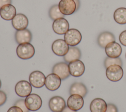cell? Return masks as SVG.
<instances>
[{
    "mask_svg": "<svg viewBox=\"0 0 126 112\" xmlns=\"http://www.w3.org/2000/svg\"><path fill=\"white\" fill-rule=\"evenodd\" d=\"M18 56L22 59H29L35 54L34 47L30 43H24L19 44L16 48Z\"/></svg>",
    "mask_w": 126,
    "mask_h": 112,
    "instance_id": "6da1fadb",
    "label": "cell"
},
{
    "mask_svg": "<svg viewBox=\"0 0 126 112\" xmlns=\"http://www.w3.org/2000/svg\"><path fill=\"white\" fill-rule=\"evenodd\" d=\"M123 75V69L122 66L119 65H112L106 68V75L107 79L110 81L118 82L122 78Z\"/></svg>",
    "mask_w": 126,
    "mask_h": 112,
    "instance_id": "7a4b0ae2",
    "label": "cell"
},
{
    "mask_svg": "<svg viewBox=\"0 0 126 112\" xmlns=\"http://www.w3.org/2000/svg\"><path fill=\"white\" fill-rule=\"evenodd\" d=\"M64 39L68 45L73 47L80 43L82 40V35L78 29L71 28L64 34Z\"/></svg>",
    "mask_w": 126,
    "mask_h": 112,
    "instance_id": "3957f363",
    "label": "cell"
},
{
    "mask_svg": "<svg viewBox=\"0 0 126 112\" xmlns=\"http://www.w3.org/2000/svg\"><path fill=\"white\" fill-rule=\"evenodd\" d=\"M27 109L31 111H36L42 106V101L41 97L37 94L32 93L28 96L25 100Z\"/></svg>",
    "mask_w": 126,
    "mask_h": 112,
    "instance_id": "277c9868",
    "label": "cell"
},
{
    "mask_svg": "<svg viewBox=\"0 0 126 112\" xmlns=\"http://www.w3.org/2000/svg\"><path fill=\"white\" fill-rule=\"evenodd\" d=\"M69 45L64 40L57 39L53 42L52 45V50L53 53L58 56H64L68 51Z\"/></svg>",
    "mask_w": 126,
    "mask_h": 112,
    "instance_id": "5b68a950",
    "label": "cell"
},
{
    "mask_svg": "<svg viewBox=\"0 0 126 112\" xmlns=\"http://www.w3.org/2000/svg\"><path fill=\"white\" fill-rule=\"evenodd\" d=\"M46 78L44 74L40 71L32 72L29 76V81L32 86L39 88L45 85Z\"/></svg>",
    "mask_w": 126,
    "mask_h": 112,
    "instance_id": "8992f818",
    "label": "cell"
},
{
    "mask_svg": "<svg viewBox=\"0 0 126 112\" xmlns=\"http://www.w3.org/2000/svg\"><path fill=\"white\" fill-rule=\"evenodd\" d=\"M32 91V85L27 81H20L16 84L15 86V91L16 94L21 97H27L31 94Z\"/></svg>",
    "mask_w": 126,
    "mask_h": 112,
    "instance_id": "52a82bcc",
    "label": "cell"
},
{
    "mask_svg": "<svg viewBox=\"0 0 126 112\" xmlns=\"http://www.w3.org/2000/svg\"><path fill=\"white\" fill-rule=\"evenodd\" d=\"M68 67L70 75L75 77L81 76L84 74L85 70L84 63L79 59L69 62Z\"/></svg>",
    "mask_w": 126,
    "mask_h": 112,
    "instance_id": "ba28073f",
    "label": "cell"
},
{
    "mask_svg": "<svg viewBox=\"0 0 126 112\" xmlns=\"http://www.w3.org/2000/svg\"><path fill=\"white\" fill-rule=\"evenodd\" d=\"M68 22L64 18H58L54 21L52 25L53 31L59 35L64 34L69 29Z\"/></svg>",
    "mask_w": 126,
    "mask_h": 112,
    "instance_id": "9c48e42d",
    "label": "cell"
},
{
    "mask_svg": "<svg viewBox=\"0 0 126 112\" xmlns=\"http://www.w3.org/2000/svg\"><path fill=\"white\" fill-rule=\"evenodd\" d=\"M59 7L64 15H70L76 11V4L74 0H61Z\"/></svg>",
    "mask_w": 126,
    "mask_h": 112,
    "instance_id": "30bf717a",
    "label": "cell"
},
{
    "mask_svg": "<svg viewBox=\"0 0 126 112\" xmlns=\"http://www.w3.org/2000/svg\"><path fill=\"white\" fill-rule=\"evenodd\" d=\"M52 73L57 75L62 80L66 79L70 75L68 64L64 62L56 63L52 68Z\"/></svg>",
    "mask_w": 126,
    "mask_h": 112,
    "instance_id": "8fae6325",
    "label": "cell"
},
{
    "mask_svg": "<svg viewBox=\"0 0 126 112\" xmlns=\"http://www.w3.org/2000/svg\"><path fill=\"white\" fill-rule=\"evenodd\" d=\"M65 107V100L61 96H53L49 101V109L53 112H61Z\"/></svg>",
    "mask_w": 126,
    "mask_h": 112,
    "instance_id": "7c38bea8",
    "label": "cell"
},
{
    "mask_svg": "<svg viewBox=\"0 0 126 112\" xmlns=\"http://www.w3.org/2000/svg\"><path fill=\"white\" fill-rule=\"evenodd\" d=\"M83 97L78 94H72L67 101V107L73 111H78L84 106Z\"/></svg>",
    "mask_w": 126,
    "mask_h": 112,
    "instance_id": "4fadbf2b",
    "label": "cell"
},
{
    "mask_svg": "<svg viewBox=\"0 0 126 112\" xmlns=\"http://www.w3.org/2000/svg\"><path fill=\"white\" fill-rule=\"evenodd\" d=\"M13 28L17 30L26 29L29 25V20L26 15L22 13L17 14L12 20Z\"/></svg>",
    "mask_w": 126,
    "mask_h": 112,
    "instance_id": "5bb4252c",
    "label": "cell"
},
{
    "mask_svg": "<svg viewBox=\"0 0 126 112\" xmlns=\"http://www.w3.org/2000/svg\"><path fill=\"white\" fill-rule=\"evenodd\" d=\"M61 79L56 74L51 73L46 77L45 85L48 90L55 91L58 89L61 84Z\"/></svg>",
    "mask_w": 126,
    "mask_h": 112,
    "instance_id": "9a60e30c",
    "label": "cell"
},
{
    "mask_svg": "<svg viewBox=\"0 0 126 112\" xmlns=\"http://www.w3.org/2000/svg\"><path fill=\"white\" fill-rule=\"evenodd\" d=\"M105 51L108 57L117 58L119 57L121 55L122 49L119 43L113 41L107 45L105 48Z\"/></svg>",
    "mask_w": 126,
    "mask_h": 112,
    "instance_id": "2e32d148",
    "label": "cell"
},
{
    "mask_svg": "<svg viewBox=\"0 0 126 112\" xmlns=\"http://www.w3.org/2000/svg\"><path fill=\"white\" fill-rule=\"evenodd\" d=\"M16 15V8L11 4L4 5L0 9V16L4 20H12Z\"/></svg>",
    "mask_w": 126,
    "mask_h": 112,
    "instance_id": "e0dca14e",
    "label": "cell"
},
{
    "mask_svg": "<svg viewBox=\"0 0 126 112\" xmlns=\"http://www.w3.org/2000/svg\"><path fill=\"white\" fill-rule=\"evenodd\" d=\"M16 42L19 44L30 43L32 39L31 32L28 29L17 30L15 34Z\"/></svg>",
    "mask_w": 126,
    "mask_h": 112,
    "instance_id": "ac0fdd59",
    "label": "cell"
},
{
    "mask_svg": "<svg viewBox=\"0 0 126 112\" xmlns=\"http://www.w3.org/2000/svg\"><path fill=\"white\" fill-rule=\"evenodd\" d=\"M107 104L102 98H96L92 100L90 105L91 112H105Z\"/></svg>",
    "mask_w": 126,
    "mask_h": 112,
    "instance_id": "d6986e66",
    "label": "cell"
},
{
    "mask_svg": "<svg viewBox=\"0 0 126 112\" xmlns=\"http://www.w3.org/2000/svg\"><path fill=\"white\" fill-rule=\"evenodd\" d=\"M113 41H115V37L112 33L108 31L101 32L97 37V44L102 48H105L107 44Z\"/></svg>",
    "mask_w": 126,
    "mask_h": 112,
    "instance_id": "ffe728a7",
    "label": "cell"
},
{
    "mask_svg": "<svg viewBox=\"0 0 126 112\" xmlns=\"http://www.w3.org/2000/svg\"><path fill=\"white\" fill-rule=\"evenodd\" d=\"M81 56V53L79 48L76 47H69L67 54L63 56V59L66 63L79 59Z\"/></svg>",
    "mask_w": 126,
    "mask_h": 112,
    "instance_id": "44dd1931",
    "label": "cell"
},
{
    "mask_svg": "<svg viewBox=\"0 0 126 112\" xmlns=\"http://www.w3.org/2000/svg\"><path fill=\"white\" fill-rule=\"evenodd\" d=\"M87 93L88 89L87 87L81 83H74L70 86L69 88V94L70 95L78 94L84 97L86 96Z\"/></svg>",
    "mask_w": 126,
    "mask_h": 112,
    "instance_id": "7402d4cb",
    "label": "cell"
},
{
    "mask_svg": "<svg viewBox=\"0 0 126 112\" xmlns=\"http://www.w3.org/2000/svg\"><path fill=\"white\" fill-rule=\"evenodd\" d=\"M114 19L115 22L119 24H126V8L120 7L114 13Z\"/></svg>",
    "mask_w": 126,
    "mask_h": 112,
    "instance_id": "603a6c76",
    "label": "cell"
},
{
    "mask_svg": "<svg viewBox=\"0 0 126 112\" xmlns=\"http://www.w3.org/2000/svg\"><path fill=\"white\" fill-rule=\"evenodd\" d=\"M49 16L51 19L55 20L58 18H64V15L61 12L59 5L55 4L51 6L49 10Z\"/></svg>",
    "mask_w": 126,
    "mask_h": 112,
    "instance_id": "cb8c5ba5",
    "label": "cell"
},
{
    "mask_svg": "<svg viewBox=\"0 0 126 112\" xmlns=\"http://www.w3.org/2000/svg\"><path fill=\"white\" fill-rule=\"evenodd\" d=\"M117 64L121 66L123 65V62L121 58H111L109 57H107L104 60V66L106 68L110 65Z\"/></svg>",
    "mask_w": 126,
    "mask_h": 112,
    "instance_id": "d4e9b609",
    "label": "cell"
},
{
    "mask_svg": "<svg viewBox=\"0 0 126 112\" xmlns=\"http://www.w3.org/2000/svg\"><path fill=\"white\" fill-rule=\"evenodd\" d=\"M14 106H17L21 108L23 111V112H29L30 111L26 106L24 99H19L17 100L14 103Z\"/></svg>",
    "mask_w": 126,
    "mask_h": 112,
    "instance_id": "484cf974",
    "label": "cell"
},
{
    "mask_svg": "<svg viewBox=\"0 0 126 112\" xmlns=\"http://www.w3.org/2000/svg\"><path fill=\"white\" fill-rule=\"evenodd\" d=\"M119 41L124 46H126V30L122 31L119 35Z\"/></svg>",
    "mask_w": 126,
    "mask_h": 112,
    "instance_id": "4316f807",
    "label": "cell"
},
{
    "mask_svg": "<svg viewBox=\"0 0 126 112\" xmlns=\"http://www.w3.org/2000/svg\"><path fill=\"white\" fill-rule=\"evenodd\" d=\"M105 112H118L117 107L113 104H107V107Z\"/></svg>",
    "mask_w": 126,
    "mask_h": 112,
    "instance_id": "83f0119b",
    "label": "cell"
},
{
    "mask_svg": "<svg viewBox=\"0 0 126 112\" xmlns=\"http://www.w3.org/2000/svg\"><path fill=\"white\" fill-rule=\"evenodd\" d=\"M7 96L3 91L0 90V106L3 105L6 101Z\"/></svg>",
    "mask_w": 126,
    "mask_h": 112,
    "instance_id": "f1b7e54d",
    "label": "cell"
},
{
    "mask_svg": "<svg viewBox=\"0 0 126 112\" xmlns=\"http://www.w3.org/2000/svg\"><path fill=\"white\" fill-rule=\"evenodd\" d=\"M7 112H23V111L19 107L16 106H13L10 107Z\"/></svg>",
    "mask_w": 126,
    "mask_h": 112,
    "instance_id": "f546056e",
    "label": "cell"
},
{
    "mask_svg": "<svg viewBox=\"0 0 126 112\" xmlns=\"http://www.w3.org/2000/svg\"><path fill=\"white\" fill-rule=\"evenodd\" d=\"M11 0H0V9L3 5L11 3Z\"/></svg>",
    "mask_w": 126,
    "mask_h": 112,
    "instance_id": "4dcf8cb0",
    "label": "cell"
},
{
    "mask_svg": "<svg viewBox=\"0 0 126 112\" xmlns=\"http://www.w3.org/2000/svg\"><path fill=\"white\" fill-rule=\"evenodd\" d=\"M61 112H77L75 111L72 110L70 108H69L67 106H66L65 108H64V109Z\"/></svg>",
    "mask_w": 126,
    "mask_h": 112,
    "instance_id": "1f68e13d",
    "label": "cell"
},
{
    "mask_svg": "<svg viewBox=\"0 0 126 112\" xmlns=\"http://www.w3.org/2000/svg\"><path fill=\"white\" fill-rule=\"evenodd\" d=\"M76 4V11L78 9L80 6V2L79 0H74Z\"/></svg>",
    "mask_w": 126,
    "mask_h": 112,
    "instance_id": "d6a6232c",
    "label": "cell"
},
{
    "mask_svg": "<svg viewBox=\"0 0 126 112\" xmlns=\"http://www.w3.org/2000/svg\"><path fill=\"white\" fill-rule=\"evenodd\" d=\"M1 81L0 80V88L1 87Z\"/></svg>",
    "mask_w": 126,
    "mask_h": 112,
    "instance_id": "836d02e7",
    "label": "cell"
},
{
    "mask_svg": "<svg viewBox=\"0 0 126 112\" xmlns=\"http://www.w3.org/2000/svg\"></svg>",
    "mask_w": 126,
    "mask_h": 112,
    "instance_id": "e575fe53",
    "label": "cell"
}]
</instances>
